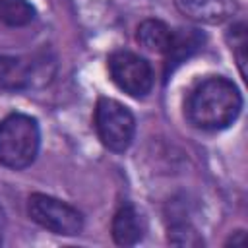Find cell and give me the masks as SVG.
<instances>
[{
	"instance_id": "1",
	"label": "cell",
	"mask_w": 248,
	"mask_h": 248,
	"mask_svg": "<svg viewBox=\"0 0 248 248\" xmlns=\"http://www.w3.org/2000/svg\"><path fill=\"white\" fill-rule=\"evenodd\" d=\"M242 108V95L238 87L223 78L213 76L196 85L186 103V116L192 126L207 132L231 126Z\"/></svg>"
},
{
	"instance_id": "2",
	"label": "cell",
	"mask_w": 248,
	"mask_h": 248,
	"mask_svg": "<svg viewBox=\"0 0 248 248\" xmlns=\"http://www.w3.org/2000/svg\"><path fill=\"white\" fill-rule=\"evenodd\" d=\"M39 124L29 114L14 112L0 124V163L8 169L29 167L39 151Z\"/></svg>"
},
{
	"instance_id": "3",
	"label": "cell",
	"mask_w": 248,
	"mask_h": 248,
	"mask_svg": "<svg viewBox=\"0 0 248 248\" xmlns=\"http://www.w3.org/2000/svg\"><path fill=\"white\" fill-rule=\"evenodd\" d=\"M95 130L107 149L124 151L134 140L136 120L128 107L116 99L101 97L95 107Z\"/></svg>"
},
{
	"instance_id": "4",
	"label": "cell",
	"mask_w": 248,
	"mask_h": 248,
	"mask_svg": "<svg viewBox=\"0 0 248 248\" xmlns=\"http://www.w3.org/2000/svg\"><path fill=\"white\" fill-rule=\"evenodd\" d=\"M27 213L37 225L54 234L74 236L79 234L83 229V217L76 207L46 194L29 196Z\"/></svg>"
},
{
	"instance_id": "5",
	"label": "cell",
	"mask_w": 248,
	"mask_h": 248,
	"mask_svg": "<svg viewBox=\"0 0 248 248\" xmlns=\"http://www.w3.org/2000/svg\"><path fill=\"white\" fill-rule=\"evenodd\" d=\"M112 81L132 97H145L153 87V70L145 58L130 50H116L108 56Z\"/></svg>"
},
{
	"instance_id": "6",
	"label": "cell",
	"mask_w": 248,
	"mask_h": 248,
	"mask_svg": "<svg viewBox=\"0 0 248 248\" xmlns=\"http://www.w3.org/2000/svg\"><path fill=\"white\" fill-rule=\"evenodd\" d=\"M180 14L198 23H223L231 19L238 6L234 0H174Z\"/></svg>"
},
{
	"instance_id": "7",
	"label": "cell",
	"mask_w": 248,
	"mask_h": 248,
	"mask_svg": "<svg viewBox=\"0 0 248 248\" xmlns=\"http://www.w3.org/2000/svg\"><path fill=\"white\" fill-rule=\"evenodd\" d=\"M35 66L33 62L19 56L0 54V89L4 91H19L33 83Z\"/></svg>"
},
{
	"instance_id": "8",
	"label": "cell",
	"mask_w": 248,
	"mask_h": 248,
	"mask_svg": "<svg viewBox=\"0 0 248 248\" xmlns=\"http://www.w3.org/2000/svg\"><path fill=\"white\" fill-rule=\"evenodd\" d=\"M141 219L132 203H122L112 217V238L120 246H132L141 238Z\"/></svg>"
},
{
	"instance_id": "9",
	"label": "cell",
	"mask_w": 248,
	"mask_h": 248,
	"mask_svg": "<svg viewBox=\"0 0 248 248\" xmlns=\"http://www.w3.org/2000/svg\"><path fill=\"white\" fill-rule=\"evenodd\" d=\"M203 45V35L196 29H178L172 31L170 45L167 48V72L174 70L180 62H184L190 54H194Z\"/></svg>"
},
{
	"instance_id": "10",
	"label": "cell",
	"mask_w": 248,
	"mask_h": 248,
	"mask_svg": "<svg viewBox=\"0 0 248 248\" xmlns=\"http://www.w3.org/2000/svg\"><path fill=\"white\" fill-rule=\"evenodd\" d=\"M170 37H172V29H169L167 23H163L161 19H145L138 25V33L136 39L138 43L151 52H167L169 45H170Z\"/></svg>"
},
{
	"instance_id": "11",
	"label": "cell",
	"mask_w": 248,
	"mask_h": 248,
	"mask_svg": "<svg viewBox=\"0 0 248 248\" xmlns=\"http://www.w3.org/2000/svg\"><path fill=\"white\" fill-rule=\"evenodd\" d=\"M169 242L176 244V246H202L203 244L202 236L192 227V223L186 219V215L178 213V211H170Z\"/></svg>"
},
{
	"instance_id": "12",
	"label": "cell",
	"mask_w": 248,
	"mask_h": 248,
	"mask_svg": "<svg viewBox=\"0 0 248 248\" xmlns=\"http://www.w3.org/2000/svg\"><path fill=\"white\" fill-rule=\"evenodd\" d=\"M35 19V8L27 0H0V21L10 27H23Z\"/></svg>"
},
{
	"instance_id": "13",
	"label": "cell",
	"mask_w": 248,
	"mask_h": 248,
	"mask_svg": "<svg viewBox=\"0 0 248 248\" xmlns=\"http://www.w3.org/2000/svg\"><path fill=\"white\" fill-rule=\"evenodd\" d=\"M229 45H231V50L236 58V64H238V70L242 76H246V46H248V39H246V25L244 23H236L229 29Z\"/></svg>"
},
{
	"instance_id": "14",
	"label": "cell",
	"mask_w": 248,
	"mask_h": 248,
	"mask_svg": "<svg viewBox=\"0 0 248 248\" xmlns=\"http://www.w3.org/2000/svg\"><path fill=\"white\" fill-rule=\"evenodd\" d=\"M227 244H232V246H236V244H244V231H236L234 236H231V238L227 240Z\"/></svg>"
},
{
	"instance_id": "15",
	"label": "cell",
	"mask_w": 248,
	"mask_h": 248,
	"mask_svg": "<svg viewBox=\"0 0 248 248\" xmlns=\"http://www.w3.org/2000/svg\"><path fill=\"white\" fill-rule=\"evenodd\" d=\"M0 244H2V236H0Z\"/></svg>"
}]
</instances>
